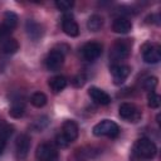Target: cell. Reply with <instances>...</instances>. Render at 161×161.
Segmentation results:
<instances>
[{
    "label": "cell",
    "mask_w": 161,
    "mask_h": 161,
    "mask_svg": "<svg viewBox=\"0 0 161 161\" xmlns=\"http://www.w3.org/2000/svg\"><path fill=\"white\" fill-rule=\"evenodd\" d=\"M133 152L141 158H153L157 153V147L151 140L142 137L136 141L133 146Z\"/></svg>",
    "instance_id": "6da1fadb"
},
{
    "label": "cell",
    "mask_w": 161,
    "mask_h": 161,
    "mask_svg": "<svg viewBox=\"0 0 161 161\" xmlns=\"http://www.w3.org/2000/svg\"><path fill=\"white\" fill-rule=\"evenodd\" d=\"M92 131H93V135L97 137L106 136V137L114 138L119 133V127L116 122H113L111 119H103V121L98 122L97 125H94Z\"/></svg>",
    "instance_id": "7a4b0ae2"
},
{
    "label": "cell",
    "mask_w": 161,
    "mask_h": 161,
    "mask_svg": "<svg viewBox=\"0 0 161 161\" xmlns=\"http://www.w3.org/2000/svg\"><path fill=\"white\" fill-rule=\"evenodd\" d=\"M130 49H131V43L128 39H121L117 40L109 53V58L112 60L113 64H117L119 60H123L128 57L130 54Z\"/></svg>",
    "instance_id": "3957f363"
},
{
    "label": "cell",
    "mask_w": 161,
    "mask_h": 161,
    "mask_svg": "<svg viewBox=\"0 0 161 161\" xmlns=\"http://www.w3.org/2000/svg\"><path fill=\"white\" fill-rule=\"evenodd\" d=\"M35 157L38 161H58V151L50 143H40L36 147Z\"/></svg>",
    "instance_id": "277c9868"
},
{
    "label": "cell",
    "mask_w": 161,
    "mask_h": 161,
    "mask_svg": "<svg viewBox=\"0 0 161 161\" xmlns=\"http://www.w3.org/2000/svg\"><path fill=\"white\" fill-rule=\"evenodd\" d=\"M119 117L128 122H137L141 118V111L132 103H122L118 108Z\"/></svg>",
    "instance_id": "5b68a950"
},
{
    "label": "cell",
    "mask_w": 161,
    "mask_h": 161,
    "mask_svg": "<svg viewBox=\"0 0 161 161\" xmlns=\"http://www.w3.org/2000/svg\"><path fill=\"white\" fill-rule=\"evenodd\" d=\"M63 63H64V53L62 50L53 49L48 53V55L45 58V67L50 72H55V70L60 69Z\"/></svg>",
    "instance_id": "8992f818"
},
{
    "label": "cell",
    "mask_w": 161,
    "mask_h": 161,
    "mask_svg": "<svg viewBox=\"0 0 161 161\" xmlns=\"http://www.w3.org/2000/svg\"><path fill=\"white\" fill-rule=\"evenodd\" d=\"M102 54V45L97 42L86 43L82 48V55L88 62H94Z\"/></svg>",
    "instance_id": "52a82bcc"
},
{
    "label": "cell",
    "mask_w": 161,
    "mask_h": 161,
    "mask_svg": "<svg viewBox=\"0 0 161 161\" xmlns=\"http://www.w3.org/2000/svg\"><path fill=\"white\" fill-rule=\"evenodd\" d=\"M143 60L147 64H156L161 60V50L158 45L155 44H145L142 49Z\"/></svg>",
    "instance_id": "ba28073f"
},
{
    "label": "cell",
    "mask_w": 161,
    "mask_h": 161,
    "mask_svg": "<svg viewBox=\"0 0 161 161\" xmlns=\"http://www.w3.org/2000/svg\"><path fill=\"white\" fill-rule=\"evenodd\" d=\"M130 72H131V68L126 64L117 63V64L111 65V74H112L114 84H122L130 75Z\"/></svg>",
    "instance_id": "9c48e42d"
},
{
    "label": "cell",
    "mask_w": 161,
    "mask_h": 161,
    "mask_svg": "<svg viewBox=\"0 0 161 161\" xmlns=\"http://www.w3.org/2000/svg\"><path fill=\"white\" fill-rule=\"evenodd\" d=\"M30 150V137L28 135H20L15 142V156L18 160H24Z\"/></svg>",
    "instance_id": "30bf717a"
},
{
    "label": "cell",
    "mask_w": 161,
    "mask_h": 161,
    "mask_svg": "<svg viewBox=\"0 0 161 161\" xmlns=\"http://www.w3.org/2000/svg\"><path fill=\"white\" fill-rule=\"evenodd\" d=\"M78 133H79V130H78V126H77V123L74 121H72V119L64 121V123L62 126V135L64 136V138L69 143L77 140Z\"/></svg>",
    "instance_id": "8fae6325"
},
{
    "label": "cell",
    "mask_w": 161,
    "mask_h": 161,
    "mask_svg": "<svg viewBox=\"0 0 161 161\" xmlns=\"http://www.w3.org/2000/svg\"><path fill=\"white\" fill-rule=\"evenodd\" d=\"M62 29L68 36H78L79 26L72 15H65L62 20Z\"/></svg>",
    "instance_id": "7c38bea8"
},
{
    "label": "cell",
    "mask_w": 161,
    "mask_h": 161,
    "mask_svg": "<svg viewBox=\"0 0 161 161\" xmlns=\"http://www.w3.org/2000/svg\"><path fill=\"white\" fill-rule=\"evenodd\" d=\"M88 96L98 104H102V106H106L108 103H111V97L108 93H106L104 91H102L101 88H97V87H91L88 89Z\"/></svg>",
    "instance_id": "4fadbf2b"
},
{
    "label": "cell",
    "mask_w": 161,
    "mask_h": 161,
    "mask_svg": "<svg viewBox=\"0 0 161 161\" xmlns=\"http://www.w3.org/2000/svg\"><path fill=\"white\" fill-rule=\"evenodd\" d=\"M132 29V24L131 21L127 19V18H123V16H118L113 20L112 23V30L114 33H118V34H127L128 31H131Z\"/></svg>",
    "instance_id": "5bb4252c"
},
{
    "label": "cell",
    "mask_w": 161,
    "mask_h": 161,
    "mask_svg": "<svg viewBox=\"0 0 161 161\" xmlns=\"http://www.w3.org/2000/svg\"><path fill=\"white\" fill-rule=\"evenodd\" d=\"M98 150H96L94 147H82L78 148L74 153V160L75 161H92L97 157Z\"/></svg>",
    "instance_id": "9a60e30c"
},
{
    "label": "cell",
    "mask_w": 161,
    "mask_h": 161,
    "mask_svg": "<svg viewBox=\"0 0 161 161\" xmlns=\"http://www.w3.org/2000/svg\"><path fill=\"white\" fill-rule=\"evenodd\" d=\"M25 29H26L28 36H29L31 40H38V39L43 35L42 25H40L39 23H36L35 20H33V19H29V20L26 21Z\"/></svg>",
    "instance_id": "2e32d148"
},
{
    "label": "cell",
    "mask_w": 161,
    "mask_h": 161,
    "mask_svg": "<svg viewBox=\"0 0 161 161\" xmlns=\"http://www.w3.org/2000/svg\"><path fill=\"white\" fill-rule=\"evenodd\" d=\"M49 87L54 93L62 92L67 87V79L63 75H55L49 79Z\"/></svg>",
    "instance_id": "e0dca14e"
},
{
    "label": "cell",
    "mask_w": 161,
    "mask_h": 161,
    "mask_svg": "<svg viewBox=\"0 0 161 161\" xmlns=\"http://www.w3.org/2000/svg\"><path fill=\"white\" fill-rule=\"evenodd\" d=\"M25 112V104L23 101H13L11 106H10V109H9V114L14 118H20Z\"/></svg>",
    "instance_id": "ac0fdd59"
},
{
    "label": "cell",
    "mask_w": 161,
    "mask_h": 161,
    "mask_svg": "<svg viewBox=\"0 0 161 161\" xmlns=\"http://www.w3.org/2000/svg\"><path fill=\"white\" fill-rule=\"evenodd\" d=\"M1 50L5 54H14L19 50V43L14 38L6 39L4 43H1Z\"/></svg>",
    "instance_id": "d6986e66"
},
{
    "label": "cell",
    "mask_w": 161,
    "mask_h": 161,
    "mask_svg": "<svg viewBox=\"0 0 161 161\" xmlns=\"http://www.w3.org/2000/svg\"><path fill=\"white\" fill-rule=\"evenodd\" d=\"M102 25H103V19H102V16H99V15H92V16H89V19H88V21H87V28L91 30V31H98L101 28H102Z\"/></svg>",
    "instance_id": "ffe728a7"
},
{
    "label": "cell",
    "mask_w": 161,
    "mask_h": 161,
    "mask_svg": "<svg viewBox=\"0 0 161 161\" xmlns=\"http://www.w3.org/2000/svg\"><path fill=\"white\" fill-rule=\"evenodd\" d=\"M3 24L5 26H8L9 29L14 30L16 28V25H18V15L15 13H13V11H6L4 14V21H3Z\"/></svg>",
    "instance_id": "44dd1931"
},
{
    "label": "cell",
    "mask_w": 161,
    "mask_h": 161,
    "mask_svg": "<svg viewBox=\"0 0 161 161\" xmlns=\"http://www.w3.org/2000/svg\"><path fill=\"white\" fill-rule=\"evenodd\" d=\"M30 103L36 108H42L47 103V96L44 93H42V92H35L30 97Z\"/></svg>",
    "instance_id": "7402d4cb"
},
{
    "label": "cell",
    "mask_w": 161,
    "mask_h": 161,
    "mask_svg": "<svg viewBox=\"0 0 161 161\" xmlns=\"http://www.w3.org/2000/svg\"><path fill=\"white\" fill-rule=\"evenodd\" d=\"M11 133H13V127H10V126H6L5 128H3L0 131V155L3 153V151H4V148H5L6 143H8V140L11 136Z\"/></svg>",
    "instance_id": "603a6c76"
},
{
    "label": "cell",
    "mask_w": 161,
    "mask_h": 161,
    "mask_svg": "<svg viewBox=\"0 0 161 161\" xmlns=\"http://www.w3.org/2000/svg\"><path fill=\"white\" fill-rule=\"evenodd\" d=\"M160 103H161V98L157 93L155 92H148V96H147V104L148 107L151 108H158L160 107Z\"/></svg>",
    "instance_id": "cb8c5ba5"
},
{
    "label": "cell",
    "mask_w": 161,
    "mask_h": 161,
    "mask_svg": "<svg viewBox=\"0 0 161 161\" xmlns=\"http://www.w3.org/2000/svg\"><path fill=\"white\" fill-rule=\"evenodd\" d=\"M156 86H157V78L156 77H148V78H146L143 80V84H142L143 89H146L148 92H153V89L156 88Z\"/></svg>",
    "instance_id": "d4e9b609"
},
{
    "label": "cell",
    "mask_w": 161,
    "mask_h": 161,
    "mask_svg": "<svg viewBox=\"0 0 161 161\" xmlns=\"http://www.w3.org/2000/svg\"><path fill=\"white\" fill-rule=\"evenodd\" d=\"M13 30L9 29L8 26H5L4 24H0V43H4L6 39L10 38Z\"/></svg>",
    "instance_id": "484cf974"
},
{
    "label": "cell",
    "mask_w": 161,
    "mask_h": 161,
    "mask_svg": "<svg viewBox=\"0 0 161 161\" xmlns=\"http://www.w3.org/2000/svg\"><path fill=\"white\" fill-rule=\"evenodd\" d=\"M55 6L58 10L60 11H67L73 6V1H68V0H58L55 1Z\"/></svg>",
    "instance_id": "4316f807"
},
{
    "label": "cell",
    "mask_w": 161,
    "mask_h": 161,
    "mask_svg": "<svg viewBox=\"0 0 161 161\" xmlns=\"http://www.w3.org/2000/svg\"><path fill=\"white\" fill-rule=\"evenodd\" d=\"M84 82H86V77H84L83 74L75 75V77L73 78V80H72V83H73L74 87H82V86L84 84Z\"/></svg>",
    "instance_id": "83f0119b"
},
{
    "label": "cell",
    "mask_w": 161,
    "mask_h": 161,
    "mask_svg": "<svg viewBox=\"0 0 161 161\" xmlns=\"http://www.w3.org/2000/svg\"><path fill=\"white\" fill-rule=\"evenodd\" d=\"M55 143H57V145H58L60 148H63V147H67V146L69 145V142H68V141L64 138V136H63L62 133L57 136V138H55Z\"/></svg>",
    "instance_id": "f1b7e54d"
}]
</instances>
